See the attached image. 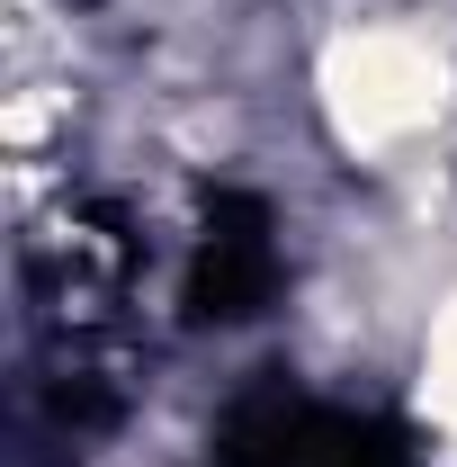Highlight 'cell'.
Segmentation results:
<instances>
[{"mask_svg": "<svg viewBox=\"0 0 457 467\" xmlns=\"http://www.w3.org/2000/svg\"><path fill=\"white\" fill-rule=\"evenodd\" d=\"M216 467H403L395 431H377L368 413L314 405V396H242L216 441Z\"/></svg>", "mask_w": 457, "mask_h": 467, "instance_id": "1", "label": "cell"}]
</instances>
